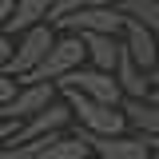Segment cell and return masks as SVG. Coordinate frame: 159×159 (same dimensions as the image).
<instances>
[{"mask_svg": "<svg viewBox=\"0 0 159 159\" xmlns=\"http://www.w3.org/2000/svg\"><path fill=\"white\" fill-rule=\"evenodd\" d=\"M12 44H16V48H12V60H8L4 76H12L16 84H28V80L36 76V68L48 60V52H52V44H56V28H52V24H36V28L12 36Z\"/></svg>", "mask_w": 159, "mask_h": 159, "instance_id": "cell-1", "label": "cell"}, {"mask_svg": "<svg viewBox=\"0 0 159 159\" xmlns=\"http://www.w3.org/2000/svg\"><path fill=\"white\" fill-rule=\"evenodd\" d=\"M60 99L72 107V127L88 131V135H127L123 107H103V103L80 96V92H60Z\"/></svg>", "mask_w": 159, "mask_h": 159, "instance_id": "cell-2", "label": "cell"}, {"mask_svg": "<svg viewBox=\"0 0 159 159\" xmlns=\"http://www.w3.org/2000/svg\"><path fill=\"white\" fill-rule=\"evenodd\" d=\"M123 12L119 8H107V4H88V8H80L72 16L56 20L52 28L56 32H72V36H123Z\"/></svg>", "mask_w": 159, "mask_h": 159, "instance_id": "cell-3", "label": "cell"}, {"mask_svg": "<svg viewBox=\"0 0 159 159\" xmlns=\"http://www.w3.org/2000/svg\"><path fill=\"white\" fill-rule=\"evenodd\" d=\"M88 64V52H84V40L72 36V32H56V44H52V52L48 60L36 68V76L28 80V84H60L64 76H72L76 68Z\"/></svg>", "mask_w": 159, "mask_h": 159, "instance_id": "cell-4", "label": "cell"}, {"mask_svg": "<svg viewBox=\"0 0 159 159\" xmlns=\"http://www.w3.org/2000/svg\"><path fill=\"white\" fill-rule=\"evenodd\" d=\"M56 92H80V96L96 99L103 107H123V92H119V84L111 72H96V68H76L72 76H64L56 84Z\"/></svg>", "mask_w": 159, "mask_h": 159, "instance_id": "cell-5", "label": "cell"}, {"mask_svg": "<svg viewBox=\"0 0 159 159\" xmlns=\"http://www.w3.org/2000/svg\"><path fill=\"white\" fill-rule=\"evenodd\" d=\"M64 131H72V107L64 99H56L40 116H32L28 123H20V131L12 135L8 147H24V143H36V139H48V135H64Z\"/></svg>", "mask_w": 159, "mask_h": 159, "instance_id": "cell-6", "label": "cell"}, {"mask_svg": "<svg viewBox=\"0 0 159 159\" xmlns=\"http://www.w3.org/2000/svg\"><path fill=\"white\" fill-rule=\"evenodd\" d=\"M60 92L56 84H20L12 103H4L0 107V123H28L32 116H40L48 103H56Z\"/></svg>", "mask_w": 159, "mask_h": 159, "instance_id": "cell-7", "label": "cell"}, {"mask_svg": "<svg viewBox=\"0 0 159 159\" xmlns=\"http://www.w3.org/2000/svg\"><path fill=\"white\" fill-rule=\"evenodd\" d=\"M72 135L80 143H88V151L99 155V159H151L147 143L139 135H88L80 127H72Z\"/></svg>", "mask_w": 159, "mask_h": 159, "instance_id": "cell-8", "label": "cell"}, {"mask_svg": "<svg viewBox=\"0 0 159 159\" xmlns=\"http://www.w3.org/2000/svg\"><path fill=\"white\" fill-rule=\"evenodd\" d=\"M119 44H123V56L135 64L139 72H155V60H159V36L155 32H147V28H139V24H123V36H119Z\"/></svg>", "mask_w": 159, "mask_h": 159, "instance_id": "cell-9", "label": "cell"}, {"mask_svg": "<svg viewBox=\"0 0 159 159\" xmlns=\"http://www.w3.org/2000/svg\"><path fill=\"white\" fill-rule=\"evenodd\" d=\"M20 151H24V159H84L88 143H80L72 131H64V135H48V139H36V143H24Z\"/></svg>", "mask_w": 159, "mask_h": 159, "instance_id": "cell-10", "label": "cell"}, {"mask_svg": "<svg viewBox=\"0 0 159 159\" xmlns=\"http://www.w3.org/2000/svg\"><path fill=\"white\" fill-rule=\"evenodd\" d=\"M84 40V52H88V68L96 72H116L119 56H123V44L116 36H80Z\"/></svg>", "mask_w": 159, "mask_h": 159, "instance_id": "cell-11", "label": "cell"}, {"mask_svg": "<svg viewBox=\"0 0 159 159\" xmlns=\"http://www.w3.org/2000/svg\"><path fill=\"white\" fill-rule=\"evenodd\" d=\"M52 4L56 0H16V12L8 20V36H20V32H28V28H36V24H48L52 20Z\"/></svg>", "mask_w": 159, "mask_h": 159, "instance_id": "cell-12", "label": "cell"}, {"mask_svg": "<svg viewBox=\"0 0 159 159\" xmlns=\"http://www.w3.org/2000/svg\"><path fill=\"white\" fill-rule=\"evenodd\" d=\"M123 119H127V127L139 131V139L159 135V103L151 99H123Z\"/></svg>", "mask_w": 159, "mask_h": 159, "instance_id": "cell-13", "label": "cell"}, {"mask_svg": "<svg viewBox=\"0 0 159 159\" xmlns=\"http://www.w3.org/2000/svg\"><path fill=\"white\" fill-rule=\"evenodd\" d=\"M111 76H116L123 99H147V96H151V76H147V72H139L127 56H119V64H116V72H111Z\"/></svg>", "mask_w": 159, "mask_h": 159, "instance_id": "cell-14", "label": "cell"}, {"mask_svg": "<svg viewBox=\"0 0 159 159\" xmlns=\"http://www.w3.org/2000/svg\"><path fill=\"white\" fill-rule=\"evenodd\" d=\"M119 12H123V20L159 36V0H127V4H119Z\"/></svg>", "mask_w": 159, "mask_h": 159, "instance_id": "cell-15", "label": "cell"}, {"mask_svg": "<svg viewBox=\"0 0 159 159\" xmlns=\"http://www.w3.org/2000/svg\"><path fill=\"white\" fill-rule=\"evenodd\" d=\"M88 4H96V0H56V4H52V20H48V24H56V20L72 16V12H80V8H88Z\"/></svg>", "mask_w": 159, "mask_h": 159, "instance_id": "cell-16", "label": "cell"}, {"mask_svg": "<svg viewBox=\"0 0 159 159\" xmlns=\"http://www.w3.org/2000/svg\"><path fill=\"white\" fill-rule=\"evenodd\" d=\"M16 80L12 76H4V72H0V107H4V103H12V96H16Z\"/></svg>", "mask_w": 159, "mask_h": 159, "instance_id": "cell-17", "label": "cell"}, {"mask_svg": "<svg viewBox=\"0 0 159 159\" xmlns=\"http://www.w3.org/2000/svg\"><path fill=\"white\" fill-rule=\"evenodd\" d=\"M12 48H16V44H12V36H8V32H0V72L8 68V60H12Z\"/></svg>", "mask_w": 159, "mask_h": 159, "instance_id": "cell-18", "label": "cell"}, {"mask_svg": "<svg viewBox=\"0 0 159 159\" xmlns=\"http://www.w3.org/2000/svg\"><path fill=\"white\" fill-rule=\"evenodd\" d=\"M12 12H16V0H0V32L8 28V20H12Z\"/></svg>", "mask_w": 159, "mask_h": 159, "instance_id": "cell-19", "label": "cell"}, {"mask_svg": "<svg viewBox=\"0 0 159 159\" xmlns=\"http://www.w3.org/2000/svg\"><path fill=\"white\" fill-rule=\"evenodd\" d=\"M16 131H20V123H0V147H8Z\"/></svg>", "mask_w": 159, "mask_h": 159, "instance_id": "cell-20", "label": "cell"}, {"mask_svg": "<svg viewBox=\"0 0 159 159\" xmlns=\"http://www.w3.org/2000/svg\"><path fill=\"white\" fill-rule=\"evenodd\" d=\"M0 159H24L20 147H0Z\"/></svg>", "mask_w": 159, "mask_h": 159, "instance_id": "cell-21", "label": "cell"}, {"mask_svg": "<svg viewBox=\"0 0 159 159\" xmlns=\"http://www.w3.org/2000/svg\"><path fill=\"white\" fill-rule=\"evenodd\" d=\"M143 143H147V151H151V159H159V135H155V139H143Z\"/></svg>", "mask_w": 159, "mask_h": 159, "instance_id": "cell-22", "label": "cell"}, {"mask_svg": "<svg viewBox=\"0 0 159 159\" xmlns=\"http://www.w3.org/2000/svg\"><path fill=\"white\" fill-rule=\"evenodd\" d=\"M96 4H107V8H119V4H127V0H96Z\"/></svg>", "mask_w": 159, "mask_h": 159, "instance_id": "cell-23", "label": "cell"}, {"mask_svg": "<svg viewBox=\"0 0 159 159\" xmlns=\"http://www.w3.org/2000/svg\"><path fill=\"white\" fill-rule=\"evenodd\" d=\"M151 80H159V60H155V72H151Z\"/></svg>", "mask_w": 159, "mask_h": 159, "instance_id": "cell-24", "label": "cell"}]
</instances>
